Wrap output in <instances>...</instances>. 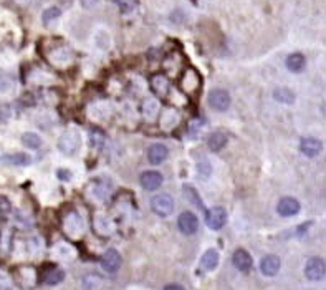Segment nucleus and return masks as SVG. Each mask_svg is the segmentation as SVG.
<instances>
[{
  "mask_svg": "<svg viewBox=\"0 0 326 290\" xmlns=\"http://www.w3.org/2000/svg\"><path fill=\"white\" fill-rule=\"evenodd\" d=\"M151 209L161 218H167L174 211V199H172L171 194L161 193L151 199Z\"/></svg>",
  "mask_w": 326,
  "mask_h": 290,
  "instance_id": "1",
  "label": "nucleus"
},
{
  "mask_svg": "<svg viewBox=\"0 0 326 290\" xmlns=\"http://www.w3.org/2000/svg\"><path fill=\"white\" fill-rule=\"evenodd\" d=\"M81 145V138L78 135L76 131H66L63 133L60 136V140H58V148L63 154L66 156H73L78 151Z\"/></svg>",
  "mask_w": 326,
  "mask_h": 290,
  "instance_id": "2",
  "label": "nucleus"
},
{
  "mask_svg": "<svg viewBox=\"0 0 326 290\" xmlns=\"http://www.w3.org/2000/svg\"><path fill=\"white\" fill-rule=\"evenodd\" d=\"M177 227H179L182 234L192 235V234L197 232V229H199V219H197V216L194 213L186 211V213L179 214V218H177Z\"/></svg>",
  "mask_w": 326,
  "mask_h": 290,
  "instance_id": "3",
  "label": "nucleus"
},
{
  "mask_svg": "<svg viewBox=\"0 0 326 290\" xmlns=\"http://www.w3.org/2000/svg\"><path fill=\"white\" fill-rule=\"evenodd\" d=\"M325 260L320 257H311L305 265V275L308 280L318 282V280L325 279Z\"/></svg>",
  "mask_w": 326,
  "mask_h": 290,
  "instance_id": "4",
  "label": "nucleus"
},
{
  "mask_svg": "<svg viewBox=\"0 0 326 290\" xmlns=\"http://www.w3.org/2000/svg\"><path fill=\"white\" fill-rule=\"evenodd\" d=\"M227 222V211L220 206L212 208L205 213V224L209 225L212 230H219L225 225Z\"/></svg>",
  "mask_w": 326,
  "mask_h": 290,
  "instance_id": "5",
  "label": "nucleus"
},
{
  "mask_svg": "<svg viewBox=\"0 0 326 290\" xmlns=\"http://www.w3.org/2000/svg\"><path fill=\"white\" fill-rule=\"evenodd\" d=\"M121 262H123L121 254L118 252L116 249H108L106 252L103 254V257H101V267H103V270H106V272H110V274L118 272L120 267H121Z\"/></svg>",
  "mask_w": 326,
  "mask_h": 290,
  "instance_id": "6",
  "label": "nucleus"
},
{
  "mask_svg": "<svg viewBox=\"0 0 326 290\" xmlns=\"http://www.w3.org/2000/svg\"><path fill=\"white\" fill-rule=\"evenodd\" d=\"M209 106L217 111H225L230 106V95L225 90H212L209 93Z\"/></svg>",
  "mask_w": 326,
  "mask_h": 290,
  "instance_id": "7",
  "label": "nucleus"
},
{
  "mask_svg": "<svg viewBox=\"0 0 326 290\" xmlns=\"http://www.w3.org/2000/svg\"><path fill=\"white\" fill-rule=\"evenodd\" d=\"M139 183L146 191H156L162 186V174L157 171H144L139 176Z\"/></svg>",
  "mask_w": 326,
  "mask_h": 290,
  "instance_id": "8",
  "label": "nucleus"
},
{
  "mask_svg": "<svg viewBox=\"0 0 326 290\" xmlns=\"http://www.w3.org/2000/svg\"><path fill=\"white\" fill-rule=\"evenodd\" d=\"M200 86V76L194 68H189L186 70V73L181 78V88L186 93H194L197 88Z\"/></svg>",
  "mask_w": 326,
  "mask_h": 290,
  "instance_id": "9",
  "label": "nucleus"
},
{
  "mask_svg": "<svg viewBox=\"0 0 326 290\" xmlns=\"http://www.w3.org/2000/svg\"><path fill=\"white\" fill-rule=\"evenodd\" d=\"M232 262H234L235 269H239L240 272H249L254 265V260H252V255L247 252L245 249H237L234 255H232Z\"/></svg>",
  "mask_w": 326,
  "mask_h": 290,
  "instance_id": "10",
  "label": "nucleus"
},
{
  "mask_svg": "<svg viewBox=\"0 0 326 290\" xmlns=\"http://www.w3.org/2000/svg\"><path fill=\"white\" fill-rule=\"evenodd\" d=\"M300 209H301V206H300V203L295 198H281L278 206H276V211H278V214L283 216V218H290V216L298 214Z\"/></svg>",
  "mask_w": 326,
  "mask_h": 290,
  "instance_id": "11",
  "label": "nucleus"
},
{
  "mask_svg": "<svg viewBox=\"0 0 326 290\" xmlns=\"http://www.w3.org/2000/svg\"><path fill=\"white\" fill-rule=\"evenodd\" d=\"M300 149H301V153L305 156H308V158H315V156H318L321 153V149H323V143L320 140H316V138H303L300 143Z\"/></svg>",
  "mask_w": 326,
  "mask_h": 290,
  "instance_id": "12",
  "label": "nucleus"
},
{
  "mask_svg": "<svg viewBox=\"0 0 326 290\" xmlns=\"http://www.w3.org/2000/svg\"><path fill=\"white\" fill-rule=\"evenodd\" d=\"M280 265H281L280 257H276V255H266V257L261 259L260 270H261V274L266 275V277H273V275L278 274Z\"/></svg>",
  "mask_w": 326,
  "mask_h": 290,
  "instance_id": "13",
  "label": "nucleus"
},
{
  "mask_svg": "<svg viewBox=\"0 0 326 290\" xmlns=\"http://www.w3.org/2000/svg\"><path fill=\"white\" fill-rule=\"evenodd\" d=\"M169 88H171V81L169 78L162 73H157L151 78V90L159 96H166L169 93Z\"/></svg>",
  "mask_w": 326,
  "mask_h": 290,
  "instance_id": "14",
  "label": "nucleus"
},
{
  "mask_svg": "<svg viewBox=\"0 0 326 290\" xmlns=\"http://www.w3.org/2000/svg\"><path fill=\"white\" fill-rule=\"evenodd\" d=\"M167 154H169V151L161 143H156V145L149 146V149H147V159L152 164H161L162 161H166Z\"/></svg>",
  "mask_w": 326,
  "mask_h": 290,
  "instance_id": "15",
  "label": "nucleus"
},
{
  "mask_svg": "<svg viewBox=\"0 0 326 290\" xmlns=\"http://www.w3.org/2000/svg\"><path fill=\"white\" fill-rule=\"evenodd\" d=\"M0 161L8 166H28L32 163V158L25 153H12V154H3Z\"/></svg>",
  "mask_w": 326,
  "mask_h": 290,
  "instance_id": "16",
  "label": "nucleus"
},
{
  "mask_svg": "<svg viewBox=\"0 0 326 290\" xmlns=\"http://www.w3.org/2000/svg\"><path fill=\"white\" fill-rule=\"evenodd\" d=\"M141 111H142V116H144L146 120H154V118L159 115L161 105H159V101L154 100V98H147V100L142 103Z\"/></svg>",
  "mask_w": 326,
  "mask_h": 290,
  "instance_id": "17",
  "label": "nucleus"
},
{
  "mask_svg": "<svg viewBox=\"0 0 326 290\" xmlns=\"http://www.w3.org/2000/svg\"><path fill=\"white\" fill-rule=\"evenodd\" d=\"M200 265H202V269H205V270H214L217 265H219V252H217L215 249L205 250L200 259Z\"/></svg>",
  "mask_w": 326,
  "mask_h": 290,
  "instance_id": "18",
  "label": "nucleus"
},
{
  "mask_svg": "<svg viewBox=\"0 0 326 290\" xmlns=\"http://www.w3.org/2000/svg\"><path fill=\"white\" fill-rule=\"evenodd\" d=\"M306 65V60L301 53H291V55L286 58V68L293 73H300L303 72V68Z\"/></svg>",
  "mask_w": 326,
  "mask_h": 290,
  "instance_id": "19",
  "label": "nucleus"
},
{
  "mask_svg": "<svg viewBox=\"0 0 326 290\" xmlns=\"http://www.w3.org/2000/svg\"><path fill=\"white\" fill-rule=\"evenodd\" d=\"M177 123H179V113L176 110H164L162 111V116H161V126L164 128V130H172L174 126H177Z\"/></svg>",
  "mask_w": 326,
  "mask_h": 290,
  "instance_id": "20",
  "label": "nucleus"
},
{
  "mask_svg": "<svg viewBox=\"0 0 326 290\" xmlns=\"http://www.w3.org/2000/svg\"><path fill=\"white\" fill-rule=\"evenodd\" d=\"M227 135L224 133H214V135L209 136V140H207V145H209V148L212 151H220L224 146L227 145Z\"/></svg>",
  "mask_w": 326,
  "mask_h": 290,
  "instance_id": "21",
  "label": "nucleus"
},
{
  "mask_svg": "<svg viewBox=\"0 0 326 290\" xmlns=\"http://www.w3.org/2000/svg\"><path fill=\"white\" fill-rule=\"evenodd\" d=\"M273 98L276 101L285 103V105H291L295 101V93L290 88H276L273 91Z\"/></svg>",
  "mask_w": 326,
  "mask_h": 290,
  "instance_id": "22",
  "label": "nucleus"
},
{
  "mask_svg": "<svg viewBox=\"0 0 326 290\" xmlns=\"http://www.w3.org/2000/svg\"><path fill=\"white\" fill-rule=\"evenodd\" d=\"M63 279H65V272H63L62 269H50V270H48V272L45 274V277H43L45 284H48V285H57V284H60Z\"/></svg>",
  "mask_w": 326,
  "mask_h": 290,
  "instance_id": "23",
  "label": "nucleus"
},
{
  "mask_svg": "<svg viewBox=\"0 0 326 290\" xmlns=\"http://www.w3.org/2000/svg\"><path fill=\"white\" fill-rule=\"evenodd\" d=\"M22 143L27 146V148L32 149H38L42 146V138L37 135V133H25L22 136Z\"/></svg>",
  "mask_w": 326,
  "mask_h": 290,
  "instance_id": "24",
  "label": "nucleus"
},
{
  "mask_svg": "<svg viewBox=\"0 0 326 290\" xmlns=\"http://www.w3.org/2000/svg\"><path fill=\"white\" fill-rule=\"evenodd\" d=\"M62 15V10L58 7H50V8H47L45 12H43V17H42V20H43V23L45 25H48V23H52L53 20H57L58 17Z\"/></svg>",
  "mask_w": 326,
  "mask_h": 290,
  "instance_id": "25",
  "label": "nucleus"
},
{
  "mask_svg": "<svg viewBox=\"0 0 326 290\" xmlns=\"http://www.w3.org/2000/svg\"><path fill=\"white\" fill-rule=\"evenodd\" d=\"M113 2L120 7V10L123 13H130L134 10V7H136V0H113Z\"/></svg>",
  "mask_w": 326,
  "mask_h": 290,
  "instance_id": "26",
  "label": "nucleus"
},
{
  "mask_svg": "<svg viewBox=\"0 0 326 290\" xmlns=\"http://www.w3.org/2000/svg\"><path fill=\"white\" fill-rule=\"evenodd\" d=\"M100 284V277H96V275H88V277H85V280H83V287H85L86 290H91V285H96Z\"/></svg>",
  "mask_w": 326,
  "mask_h": 290,
  "instance_id": "27",
  "label": "nucleus"
},
{
  "mask_svg": "<svg viewBox=\"0 0 326 290\" xmlns=\"http://www.w3.org/2000/svg\"><path fill=\"white\" fill-rule=\"evenodd\" d=\"M105 141V135L101 131H93L91 133V145L93 146H101Z\"/></svg>",
  "mask_w": 326,
  "mask_h": 290,
  "instance_id": "28",
  "label": "nucleus"
},
{
  "mask_svg": "<svg viewBox=\"0 0 326 290\" xmlns=\"http://www.w3.org/2000/svg\"><path fill=\"white\" fill-rule=\"evenodd\" d=\"M98 3H100V0H81V7L86 8V10H91V8H95Z\"/></svg>",
  "mask_w": 326,
  "mask_h": 290,
  "instance_id": "29",
  "label": "nucleus"
},
{
  "mask_svg": "<svg viewBox=\"0 0 326 290\" xmlns=\"http://www.w3.org/2000/svg\"><path fill=\"white\" fill-rule=\"evenodd\" d=\"M8 88H10V80L7 76L0 75V91H5Z\"/></svg>",
  "mask_w": 326,
  "mask_h": 290,
  "instance_id": "30",
  "label": "nucleus"
},
{
  "mask_svg": "<svg viewBox=\"0 0 326 290\" xmlns=\"http://www.w3.org/2000/svg\"><path fill=\"white\" fill-rule=\"evenodd\" d=\"M65 174H71V173L66 169H58V178L60 179H71V176H65Z\"/></svg>",
  "mask_w": 326,
  "mask_h": 290,
  "instance_id": "31",
  "label": "nucleus"
},
{
  "mask_svg": "<svg viewBox=\"0 0 326 290\" xmlns=\"http://www.w3.org/2000/svg\"><path fill=\"white\" fill-rule=\"evenodd\" d=\"M164 290H186V289L179 284H169V285H166Z\"/></svg>",
  "mask_w": 326,
  "mask_h": 290,
  "instance_id": "32",
  "label": "nucleus"
}]
</instances>
